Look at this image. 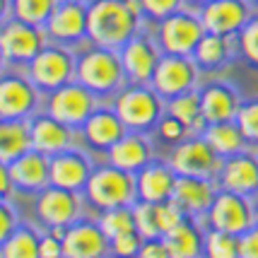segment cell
Here are the masks:
<instances>
[{"label":"cell","instance_id":"obj_36","mask_svg":"<svg viewBox=\"0 0 258 258\" xmlns=\"http://www.w3.org/2000/svg\"><path fill=\"white\" fill-rule=\"evenodd\" d=\"M236 125L251 150H258V99H244L236 111Z\"/></svg>","mask_w":258,"mask_h":258},{"label":"cell","instance_id":"obj_46","mask_svg":"<svg viewBox=\"0 0 258 258\" xmlns=\"http://www.w3.org/2000/svg\"><path fill=\"white\" fill-rule=\"evenodd\" d=\"M138 258H171V256H169V248L164 244V239L159 236V239H145Z\"/></svg>","mask_w":258,"mask_h":258},{"label":"cell","instance_id":"obj_14","mask_svg":"<svg viewBox=\"0 0 258 258\" xmlns=\"http://www.w3.org/2000/svg\"><path fill=\"white\" fill-rule=\"evenodd\" d=\"M85 193L68 191L60 186H46L36 193V217L44 227H70L73 222L82 220L85 210Z\"/></svg>","mask_w":258,"mask_h":258},{"label":"cell","instance_id":"obj_41","mask_svg":"<svg viewBox=\"0 0 258 258\" xmlns=\"http://www.w3.org/2000/svg\"><path fill=\"white\" fill-rule=\"evenodd\" d=\"M143 234L140 232H128V234H121V236H113L111 241V256H118V258H138L140 248H143Z\"/></svg>","mask_w":258,"mask_h":258},{"label":"cell","instance_id":"obj_24","mask_svg":"<svg viewBox=\"0 0 258 258\" xmlns=\"http://www.w3.org/2000/svg\"><path fill=\"white\" fill-rule=\"evenodd\" d=\"M10 167V176L15 183V191L22 193H39L46 186H51V157L39 152V150H29L22 157L8 164Z\"/></svg>","mask_w":258,"mask_h":258},{"label":"cell","instance_id":"obj_52","mask_svg":"<svg viewBox=\"0 0 258 258\" xmlns=\"http://www.w3.org/2000/svg\"><path fill=\"white\" fill-rule=\"evenodd\" d=\"M256 225H258V208H256Z\"/></svg>","mask_w":258,"mask_h":258},{"label":"cell","instance_id":"obj_37","mask_svg":"<svg viewBox=\"0 0 258 258\" xmlns=\"http://www.w3.org/2000/svg\"><path fill=\"white\" fill-rule=\"evenodd\" d=\"M133 215H135V229L143 234V239H159L162 229L157 222V203H147V201H138L133 205Z\"/></svg>","mask_w":258,"mask_h":258},{"label":"cell","instance_id":"obj_29","mask_svg":"<svg viewBox=\"0 0 258 258\" xmlns=\"http://www.w3.org/2000/svg\"><path fill=\"white\" fill-rule=\"evenodd\" d=\"M32 150L29 118H0V162L10 164Z\"/></svg>","mask_w":258,"mask_h":258},{"label":"cell","instance_id":"obj_18","mask_svg":"<svg viewBox=\"0 0 258 258\" xmlns=\"http://www.w3.org/2000/svg\"><path fill=\"white\" fill-rule=\"evenodd\" d=\"M217 188L222 191H232L239 196H248L256 198L258 196V157L256 150H244L239 155L222 159V167L217 174Z\"/></svg>","mask_w":258,"mask_h":258},{"label":"cell","instance_id":"obj_4","mask_svg":"<svg viewBox=\"0 0 258 258\" xmlns=\"http://www.w3.org/2000/svg\"><path fill=\"white\" fill-rule=\"evenodd\" d=\"M87 205L97 210H109V208H128L138 203V181L133 171L118 169L113 164H99L94 167L87 188H85Z\"/></svg>","mask_w":258,"mask_h":258},{"label":"cell","instance_id":"obj_38","mask_svg":"<svg viewBox=\"0 0 258 258\" xmlns=\"http://www.w3.org/2000/svg\"><path fill=\"white\" fill-rule=\"evenodd\" d=\"M236 48L248 66L258 68V15H253L244 24V29L236 34Z\"/></svg>","mask_w":258,"mask_h":258},{"label":"cell","instance_id":"obj_33","mask_svg":"<svg viewBox=\"0 0 258 258\" xmlns=\"http://www.w3.org/2000/svg\"><path fill=\"white\" fill-rule=\"evenodd\" d=\"M56 5L58 0H10L12 17H17L27 24H34V27H46Z\"/></svg>","mask_w":258,"mask_h":258},{"label":"cell","instance_id":"obj_17","mask_svg":"<svg viewBox=\"0 0 258 258\" xmlns=\"http://www.w3.org/2000/svg\"><path fill=\"white\" fill-rule=\"evenodd\" d=\"M29 125H32V147L48 155V157L66 152L70 147L82 145V135L78 128L63 123L44 111L34 113L29 118Z\"/></svg>","mask_w":258,"mask_h":258},{"label":"cell","instance_id":"obj_1","mask_svg":"<svg viewBox=\"0 0 258 258\" xmlns=\"http://www.w3.org/2000/svg\"><path fill=\"white\" fill-rule=\"evenodd\" d=\"M140 0H87V36L90 44L121 48L143 29Z\"/></svg>","mask_w":258,"mask_h":258},{"label":"cell","instance_id":"obj_39","mask_svg":"<svg viewBox=\"0 0 258 258\" xmlns=\"http://www.w3.org/2000/svg\"><path fill=\"white\" fill-rule=\"evenodd\" d=\"M155 133H157V138L164 143V145L174 147V145H179L181 140H186V138L191 135V131H188V125L181 123L179 118H174L171 113H164V116L159 118Z\"/></svg>","mask_w":258,"mask_h":258},{"label":"cell","instance_id":"obj_49","mask_svg":"<svg viewBox=\"0 0 258 258\" xmlns=\"http://www.w3.org/2000/svg\"><path fill=\"white\" fill-rule=\"evenodd\" d=\"M205 3H210V0H186V5H188V8H196V10H198V8H203Z\"/></svg>","mask_w":258,"mask_h":258},{"label":"cell","instance_id":"obj_15","mask_svg":"<svg viewBox=\"0 0 258 258\" xmlns=\"http://www.w3.org/2000/svg\"><path fill=\"white\" fill-rule=\"evenodd\" d=\"M118 53H121V63H123L128 82L150 85V80L155 75V68L162 58V48H159L157 39L140 29L131 41H125L118 48Z\"/></svg>","mask_w":258,"mask_h":258},{"label":"cell","instance_id":"obj_20","mask_svg":"<svg viewBox=\"0 0 258 258\" xmlns=\"http://www.w3.org/2000/svg\"><path fill=\"white\" fill-rule=\"evenodd\" d=\"M111 244L101 227L90 220H78L66 229L63 236V258H109Z\"/></svg>","mask_w":258,"mask_h":258},{"label":"cell","instance_id":"obj_50","mask_svg":"<svg viewBox=\"0 0 258 258\" xmlns=\"http://www.w3.org/2000/svg\"><path fill=\"white\" fill-rule=\"evenodd\" d=\"M5 66H8V63H5V58H3V51H0V73L5 70Z\"/></svg>","mask_w":258,"mask_h":258},{"label":"cell","instance_id":"obj_9","mask_svg":"<svg viewBox=\"0 0 258 258\" xmlns=\"http://www.w3.org/2000/svg\"><path fill=\"white\" fill-rule=\"evenodd\" d=\"M48 44L44 27L27 24L17 17H10L0 24V51L10 68H27L44 46Z\"/></svg>","mask_w":258,"mask_h":258},{"label":"cell","instance_id":"obj_43","mask_svg":"<svg viewBox=\"0 0 258 258\" xmlns=\"http://www.w3.org/2000/svg\"><path fill=\"white\" fill-rule=\"evenodd\" d=\"M20 225L17 222V213L8 201H0V246L5 244V239L15 232V227Z\"/></svg>","mask_w":258,"mask_h":258},{"label":"cell","instance_id":"obj_8","mask_svg":"<svg viewBox=\"0 0 258 258\" xmlns=\"http://www.w3.org/2000/svg\"><path fill=\"white\" fill-rule=\"evenodd\" d=\"M201 225L239 236L256 225V203L248 196H239V193L220 188Z\"/></svg>","mask_w":258,"mask_h":258},{"label":"cell","instance_id":"obj_13","mask_svg":"<svg viewBox=\"0 0 258 258\" xmlns=\"http://www.w3.org/2000/svg\"><path fill=\"white\" fill-rule=\"evenodd\" d=\"M198 82H201V68L196 66V60L191 56H174V53H162L155 75L150 80V85L164 101L179 97L183 92L198 90Z\"/></svg>","mask_w":258,"mask_h":258},{"label":"cell","instance_id":"obj_44","mask_svg":"<svg viewBox=\"0 0 258 258\" xmlns=\"http://www.w3.org/2000/svg\"><path fill=\"white\" fill-rule=\"evenodd\" d=\"M239 258H258V225L239 234Z\"/></svg>","mask_w":258,"mask_h":258},{"label":"cell","instance_id":"obj_6","mask_svg":"<svg viewBox=\"0 0 258 258\" xmlns=\"http://www.w3.org/2000/svg\"><path fill=\"white\" fill-rule=\"evenodd\" d=\"M99 106H101L99 97L92 90H87L85 85H80L78 80L48 92L46 99L41 101V111L58 118V121H63V123L73 125V128H78V131L87 123V118Z\"/></svg>","mask_w":258,"mask_h":258},{"label":"cell","instance_id":"obj_40","mask_svg":"<svg viewBox=\"0 0 258 258\" xmlns=\"http://www.w3.org/2000/svg\"><path fill=\"white\" fill-rule=\"evenodd\" d=\"M140 8H143V17L147 22L157 24L167 20L169 15L179 12L181 8H186V0H140Z\"/></svg>","mask_w":258,"mask_h":258},{"label":"cell","instance_id":"obj_55","mask_svg":"<svg viewBox=\"0 0 258 258\" xmlns=\"http://www.w3.org/2000/svg\"><path fill=\"white\" fill-rule=\"evenodd\" d=\"M85 3H87V0H85Z\"/></svg>","mask_w":258,"mask_h":258},{"label":"cell","instance_id":"obj_54","mask_svg":"<svg viewBox=\"0 0 258 258\" xmlns=\"http://www.w3.org/2000/svg\"><path fill=\"white\" fill-rule=\"evenodd\" d=\"M256 157H258V150H256Z\"/></svg>","mask_w":258,"mask_h":258},{"label":"cell","instance_id":"obj_25","mask_svg":"<svg viewBox=\"0 0 258 258\" xmlns=\"http://www.w3.org/2000/svg\"><path fill=\"white\" fill-rule=\"evenodd\" d=\"M152 159H155V147H152L150 135L133 133V131H128L106 152V162L109 164H113V167H118V169H125V171H133V174H138L143 167H147Z\"/></svg>","mask_w":258,"mask_h":258},{"label":"cell","instance_id":"obj_30","mask_svg":"<svg viewBox=\"0 0 258 258\" xmlns=\"http://www.w3.org/2000/svg\"><path fill=\"white\" fill-rule=\"evenodd\" d=\"M203 138L210 143V147H213V150L222 159H227V157H232V155H239V152L248 150L246 138H244V133L239 131L236 121H225V123H208V128H205Z\"/></svg>","mask_w":258,"mask_h":258},{"label":"cell","instance_id":"obj_53","mask_svg":"<svg viewBox=\"0 0 258 258\" xmlns=\"http://www.w3.org/2000/svg\"><path fill=\"white\" fill-rule=\"evenodd\" d=\"M109 258H118V256H109Z\"/></svg>","mask_w":258,"mask_h":258},{"label":"cell","instance_id":"obj_12","mask_svg":"<svg viewBox=\"0 0 258 258\" xmlns=\"http://www.w3.org/2000/svg\"><path fill=\"white\" fill-rule=\"evenodd\" d=\"M48 41L68 48H78L90 44L87 36V3L85 0H58L53 15L48 17L44 27Z\"/></svg>","mask_w":258,"mask_h":258},{"label":"cell","instance_id":"obj_22","mask_svg":"<svg viewBox=\"0 0 258 258\" xmlns=\"http://www.w3.org/2000/svg\"><path fill=\"white\" fill-rule=\"evenodd\" d=\"M201 92V111L203 118L208 123H225L234 121L236 111L241 106V94L234 85H229L225 80H213L208 85L198 87Z\"/></svg>","mask_w":258,"mask_h":258},{"label":"cell","instance_id":"obj_45","mask_svg":"<svg viewBox=\"0 0 258 258\" xmlns=\"http://www.w3.org/2000/svg\"><path fill=\"white\" fill-rule=\"evenodd\" d=\"M39 256L41 258H63V239L53 236L51 232L41 234V239H39Z\"/></svg>","mask_w":258,"mask_h":258},{"label":"cell","instance_id":"obj_51","mask_svg":"<svg viewBox=\"0 0 258 258\" xmlns=\"http://www.w3.org/2000/svg\"><path fill=\"white\" fill-rule=\"evenodd\" d=\"M251 5H253V8H258V0H251Z\"/></svg>","mask_w":258,"mask_h":258},{"label":"cell","instance_id":"obj_23","mask_svg":"<svg viewBox=\"0 0 258 258\" xmlns=\"http://www.w3.org/2000/svg\"><path fill=\"white\" fill-rule=\"evenodd\" d=\"M217 183L215 179H201V176H179L176 186H174V196L171 201L179 205L186 213V217L203 222V217L208 215L210 205H213L215 196H217Z\"/></svg>","mask_w":258,"mask_h":258},{"label":"cell","instance_id":"obj_16","mask_svg":"<svg viewBox=\"0 0 258 258\" xmlns=\"http://www.w3.org/2000/svg\"><path fill=\"white\" fill-rule=\"evenodd\" d=\"M205 32L222 34V36H236L244 29V24L253 17L251 0H210L198 8Z\"/></svg>","mask_w":258,"mask_h":258},{"label":"cell","instance_id":"obj_21","mask_svg":"<svg viewBox=\"0 0 258 258\" xmlns=\"http://www.w3.org/2000/svg\"><path fill=\"white\" fill-rule=\"evenodd\" d=\"M125 133H128V128L113 106H99L87 118V123L80 128L82 145L94 152H109Z\"/></svg>","mask_w":258,"mask_h":258},{"label":"cell","instance_id":"obj_35","mask_svg":"<svg viewBox=\"0 0 258 258\" xmlns=\"http://www.w3.org/2000/svg\"><path fill=\"white\" fill-rule=\"evenodd\" d=\"M203 258H239V236L205 227Z\"/></svg>","mask_w":258,"mask_h":258},{"label":"cell","instance_id":"obj_11","mask_svg":"<svg viewBox=\"0 0 258 258\" xmlns=\"http://www.w3.org/2000/svg\"><path fill=\"white\" fill-rule=\"evenodd\" d=\"M41 109V92L27 73H0V118H32Z\"/></svg>","mask_w":258,"mask_h":258},{"label":"cell","instance_id":"obj_47","mask_svg":"<svg viewBox=\"0 0 258 258\" xmlns=\"http://www.w3.org/2000/svg\"><path fill=\"white\" fill-rule=\"evenodd\" d=\"M15 191V183H12V176H10V167L0 162V201H8Z\"/></svg>","mask_w":258,"mask_h":258},{"label":"cell","instance_id":"obj_31","mask_svg":"<svg viewBox=\"0 0 258 258\" xmlns=\"http://www.w3.org/2000/svg\"><path fill=\"white\" fill-rule=\"evenodd\" d=\"M167 113H171L174 118H179L181 123L188 125L191 135H203L205 128H208V121L203 118L201 111V92L198 90L183 92L179 97L167 99Z\"/></svg>","mask_w":258,"mask_h":258},{"label":"cell","instance_id":"obj_10","mask_svg":"<svg viewBox=\"0 0 258 258\" xmlns=\"http://www.w3.org/2000/svg\"><path fill=\"white\" fill-rule=\"evenodd\" d=\"M167 162L179 176H201V179H217L222 167V157L203 135H188L179 145H174Z\"/></svg>","mask_w":258,"mask_h":258},{"label":"cell","instance_id":"obj_5","mask_svg":"<svg viewBox=\"0 0 258 258\" xmlns=\"http://www.w3.org/2000/svg\"><path fill=\"white\" fill-rule=\"evenodd\" d=\"M75 68H78V53L73 48L48 41L22 70L29 75V80L39 87L41 94H48V92L73 82Z\"/></svg>","mask_w":258,"mask_h":258},{"label":"cell","instance_id":"obj_27","mask_svg":"<svg viewBox=\"0 0 258 258\" xmlns=\"http://www.w3.org/2000/svg\"><path fill=\"white\" fill-rule=\"evenodd\" d=\"M234 56H239L236 48V36H222V34L205 32L193 51V60L201 68V73H215L225 68Z\"/></svg>","mask_w":258,"mask_h":258},{"label":"cell","instance_id":"obj_2","mask_svg":"<svg viewBox=\"0 0 258 258\" xmlns=\"http://www.w3.org/2000/svg\"><path fill=\"white\" fill-rule=\"evenodd\" d=\"M75 80L94 92L99 99H113L118 90L128 85L121 53L116 48L97 44H87L78 53Z\"/></svg>","mask_w":258,"mask_h":258},{"label":"cell","instance_id":"obj_28","mask_svg":"<svg viewBox=\"0 0 258 258\" xmlns=\"http://www.w3.org/2000/svg\"><path fill=\"white\" fill-rule=\"evenodd\" d=\"M169 248L171 258H203V248H205V227L198 220L186 217L181 225L169 229L162 236Z\"/></svg>","mask_w":258,"mask_h":258},{"label":"cell","instance_id":"obj_3","mask_svg":"<svg viewBox=\"0 0 258 258\" xmlns=\"http://www.w3.org/2000/svg\"><path fill=\"white\" fill-rule=\"evenodd\" d=\"M111 106L121 116L128 131L133 133H150L155 131L159 118L167 113V101L157 94L152 85H135L128 82L111 99Z\"/></svg>","mask_w":258,"mask_h":258},{"label":"cell","instance_id":"obj_42","mask_svg":"<svg viewBox=\"0 0 258 258\" xmlns=\"http://www.w3.org/2000/svg\"><path fill=\"white\" fill-rule=\"evenodd\" d=\"M183 220H186V213H183L171 198L164 203H157V222H159V229H162V236L167 234L169 229H174L176 225H181Z\"/></svg>","mask_w":258,"mask_h":258},{"label":"cell","instance_id":"obj_48","mask_svg":"<svg viewBox=\"0 0 258 258\" xmlns=\"http://www.w3.org/2000/svg\"><path fill=\"white\" fill-rule=\"evenodd\" d=\"M12 17V8H10V0H0V24L5 20Z\"/></svg>","mask_w":258,"mask_h":258},{"label":"cell","instance_id":"obj_32","mask_svg":"<svg viewBox=\"0 0 258 258\" xmlns=\"http://www.w3.org/2000/svg\"><path fill=\"white\" fill-rule=\"evenodd\" d=\"M41 234L29 225H17L5 244L0 246V258H41L39 256Z\"/></svg>","mask_w":258,"mask_h":258},{"label":"cell","instance_id":"obj_26","mask_svg":"<svg viewBox=\"0 0 258 258\" xmlns=\"http://www.w3.org/2000/svg\"><path fill=\"white\" fill-rule=\"evenodd\" d=\"M176 179H179V174L171 169L169 162L152 159L147 167H143L135 174V181H138V201H147V203L169 201L174 196Z\"/></svg>","mask_w":258,"mask_h":258},{"label":"cell","instance_id":"obj_7","mask_svg":"<svg viewBox=\"0 0 258 258\" xmlns=\"http://www.w3.org/2000/svg\"><path fill=\"white\" fill-rule=\"evenodd\" d=\"M205 34L203 20L196 8H181L179 12L169 15L167 20L157 22L155 39H157L162 53H174V56H193L198 41Z\"/></svg>","mask_w":258,"mask_h":258},{"label":"cell","instance_id":"obj_34","mask_svg":"<svg viewBox=\"0 0 258 258\" xmlns=\"http://www.w3.org/2000/svg\"><path fill=\"white\" fill-rule=\"evenodd\" d=\"M97 225L101 227L104 234L109 236V241H111L113 236L128 234V232H138V229H135L133 205H128V208H109V210H99Z\"/></svg>","mask_w":258,"mask_h":258},{"label":"cell","instance_id":"obj_19","mask_svg":"<svg viewBox=\"0 0 258 258\" xmlns=\"http://www.w3.org/2000/svg\"><path fill=\"white\" fill-rule=\"evenodd\" d=\"M92 171H94V162L87 155V150L82 145L70 147L51 157V186L85 193Z\"/></svg>","mask_w":258,"mask_h":258}]
</instances>
